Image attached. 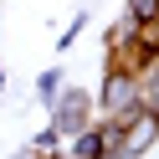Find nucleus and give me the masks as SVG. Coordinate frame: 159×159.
<instances>
[{"mask_svg": "<svg viewBox=\"0 0 159 159\" xmlns=\"http://www.w3.org/2000/svg\"><path fill=\"white\" fill-rule=\"evenodd\" d=\"M82 26H87V11H77V16H72V26L62 31V41H57V52H72V41H77V31H82Z\"/></svg>", "mask_w": 159, "mask_h": 159, "instance_id": "obj_7", "label": "nucleus"}, {"mask_svg": "<svg viewBox=\"0 0 159 159\" xmlns=\"http://www.w3.org/2000/svg\"><path fill=\"white\" fill-rule=\"evenodd\" d=\"M57 144H62V134H57V128H41V134L31 139V149H36V154H52Z\"/></svg>", "mask_w": 159, "mask_h": 159, "instance_id": "obj_9", "label": "nucleus"}, {"mask_svg": "<svg viewBox=\"0 0 159 159\" xmlns=\"http://www.w3.org/2000/svg\"><path fill=\"white\" fill-rule=\"evenodd\" d=\"M93 123V98L82 93V87H62V93L52 98V128L62 139H72L77 128H87Z\"/></svg>", "mask_w": 159, "mask_h": 159, "instance_id": "obj_2", "label": "nucleus"}, {"mask_svg": "<svg viewBox=\"0 0 159 159\" xmlns=\"http://www.w3.org/2000/svg\"><path fill=\"white\" fill-rule=\"evenodd\" d=\"M93 108H103V118H123V113H134V108H139V72H134V67L108 62L103 93L93 98Z\"/></svg>", "mask_w": 159, "mask_h": 159, "instance_id": "obj_1", "label": "nucleus"}, {"mask_svg": "<svg viewBox=\"0 0 159 159\" xmlns=\"http://www.w3.org/2000/svg\"><path fill=\"white\" fill-rule=\"evenodd\" d=\"M139 103L159 113V57H154V62L144 67V72H139Z\"/></svg>", "mask_w": 159, "mask_h": 159, "instance_id": "obj_5", "label": "nucleus"}, {"mask_svg": "<svg viewBox=\"0 0 159 159\" xmlns=\"http://www.w3.org/2000/svg\"><path fill=\"white\" fill-rule=\"evenodd\" d=\"M118 123H123V154H144V149H154V139H159V113H154V108L139 103L134 113H123Z\"/></svg>", "mask_w": 159, "mask_h": 159, "instance_id": "obj_3", "label": "nucleus"}, {"mask_svg": "<svg viewBox=\"0 0 159 159\" xmlns=\"http://www.w3.org/2000/svg\"><path fill=\"white\" fill-rule=\"evenodd\" d=\"M57 93H62V72H57V67H46V72L36 77V98L52 108V98H57Z\"/></svg>", "mask_w": 159, "mask_h": 159, "instance_id": "obj_6", "label": "nucleus"}, {"mask_svg": "<svg viewBox=\"0 0 159 159\" xmlns=\"http://www.w3.org/2000/svg\"><path fill=\"white\" fill-rule=\"evenodd\" d=\"M128 16H134V21H154V16H159V0H128Z\"/></svg>", "mask_w": 159, "mask_h": 159, "instance_id": "obj_8", "label": "nucleus"}, {"mask_svg": "<svg viewBox=\"0 0 159 159\" xmlns=\"http://www.w3.org/2000/svg\"><path fill=\"white\" fill-rule=\"evenodd\" d=\"M0 82H5V67H0Z\"/></svg>", "mask_w": 159, "mask_h": 159, "instance_id": "obj_10", "label": "nucleus"}, {"mask_svg": "<svg viewBox=\"0 0 159 159\" xmlns=\"http://www.w3.org/2000/svg\"><path fill=\"white\" fill-rule=\"evenodd\" d=\"M72 154L77 159H103V128H98V123L77 128V134H72Z\"/></svg>", "mask_w": 159, "mask_h": 159, "instance_id": "obj_4", "label": "nucleus"}]
</instances>
